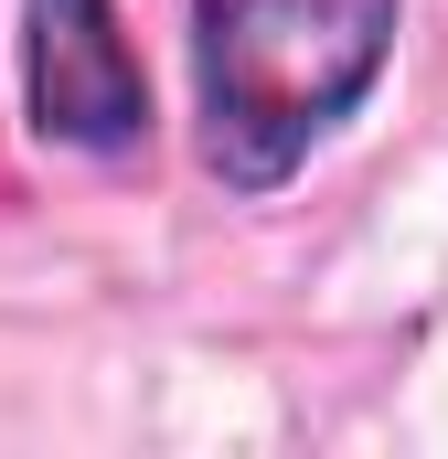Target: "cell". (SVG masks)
I'll return each instance as SVG.
<instances>
[{
  "label": "cell",
  "instance_id": "6da1fadb",
  "mask_svg": "<svg viewBox=\"0 0 448 459\" xmlns=\"http://www.w3.org/2000/svg\"><path fill=\"white\" fill-rule=\"evenodd\" d=\"M406 0H193V117L224 193H278L395 65Z\"/></svg>",
  "mask_w": 448,
  "mask_h": 459
},
{
  "label": "cell",
  "instance_id": "7a4b0ae2",
  "mask_svg": "<svg viewBox=\"0 0 448 459\" xmlns=\"http://www.w3.org/2000/svg\"><path fill=\"white\" fill-rule=\"evenodd\" d=\"M22 108L86 160H128L150 139V75L117 32V0H22Z\"/></svg>",
  "mask_w": 448,
  "mask_h": 459
}]
</instances>
